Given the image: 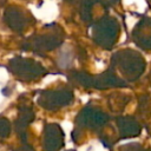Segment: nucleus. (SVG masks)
I'll list each match as a JSON object with an SVG mask.
<instances>
[{
  "label": "nucleus",
  "instance_id": "nucleus-1",
  "mask_svg": "<svg viewBox=\"0 0 151 151\" xmlns=\"http://www.w3.org/2000/svg\"><path fill=\"white\" fill-rule=\"evenodd\" d=\"M13 61L17 63L13 65V71H14V73L20 74L19 77H21V78H28V79L37 78L41 73H44V68L39 64H37L32 60L15 59Z\"/></svg>",
  "mask_w": 151,
  "mask_h": 151
},
{
  "label": "nucleus",
  "instance_id": "nucleus-2",
  "mask_svg": "<svg viewBox=\"0 0 151 151\" xmlns=\"http://www.w3.org/2000/svg\"><path fill=\"white\" fill-rule=\"evenodd\" d=\"M71 92L64 90V91H52L46 92L41 97V104L45 105L48 109L52 107H59L63 105H66L68 101H71Z\"/></svg>",
  "mask_w": 151,
  "mask_h": 151
},
{
  "label": "nucleus",
  "instance_id": "nucleus-3",
  "mask_svg": "<svg viewBox=\"0 0 151 151\" xmlns=\"http://www.w3.org/2000/svg\"><path fill=\"white\" fill-rule=\"evenodd\" d=\"M45 151H58L63 145V133L58 125H48L46 126L45 132V142H44Z\"/></svg>",
  "mask_w": 151,
  "mask_h": 151
},
{
  "label": "nucleus",
  "instance_id": "nucleus-4",
  "mask_svg": "<svg viewBox=\"0 0 151 151\" xmlns=\"http://www.w3.org/2000/svg\"><path fill=\"white\" fill-rule=\"evenodd\" d=\"M8 132H9V124L7 123V120L0 118V136L5 137L7 136Z\"/></svg>",
  "mask_w": 151,
  "mask_h": 151
}]
</instances>
